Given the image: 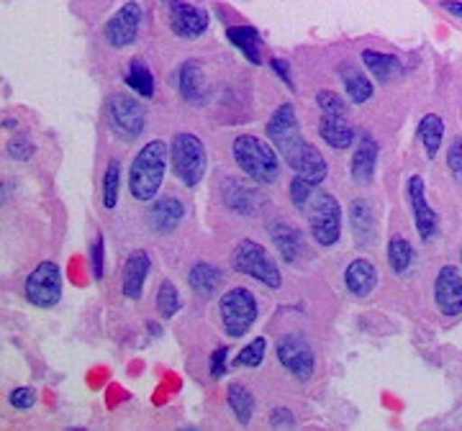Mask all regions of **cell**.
Masks as SVG:
<instances>
[{"label": "cell", "mask_w": 462, "mask_h": 431, "mask_svg": "<svg viewBox=\"0 0 462 431\" xmlns=\"http://www.w3.org/2000/svg\"><path fill=\"white\" fill-rule=\"evenodd\" d=\"M254 183V180H252ZM249 180H239V178H226L221 185V198L229 206L234 214L239 216H257L264 208V193L252 185Z\"/></svg>", "instance_id": "12"}, {"label": "cell", "mask_w": 462, "mask_h": 431, "mask_svg": "<svg viewBox=\"0 0 462 431\" xmlns=\"http://www.w3.org/2000/svg\"><path fill=\"white\" fill-rule=\"evenodd\" d=\"M413 262V247L409 244V239L403 236H393L391 244H388V265L396 275H403Z\"/></svg>", "instance_id": "32"}, {"label": "cell", "mask_w": 462, "mask_h": 431, "mask_svg": "<svg viewBox=\"0 0 462 431\" xmlns=\"http://www.w3.org/2000/svg\"><path fill=\"white\" fill-rule=\"evenodd\" d=\"M26 300L36 308H54L62 300V272L54 262H39L23 282Z\"/></svg>", "instance_id": "10"}, {"label": "cell", "mask_w": 462, "mask_h": 431, "mask_svg": "<svg viewBox=\"0 0 462 431\" xmlns=\"http://www.w3.org/2000/svg\"><path fill=\"white\" fill-rule=\"evenodd\" d=\"M118 183H121V165L118 160H111L106 167V175H103V206L111 211L116 208V200H118Z\"/></svg>", "instance_id": "33"}, {"label": "cell", "mask_w": 462, "mask_h": 431, "mask_svg": "<svg viewBox=\"0 0 462 431\" xmlns=\"http://www.w3.org/2000/svg\"><path fill=\"white\" fill-rule=\"evenodd\" d=\"M254 406H257V400L254 396L249 393L247 385H242V382H234L229 388V408L236 416V421L239 424H245L247 426L249 421H252V416H254Z\"/></svg>", "instance_id": "30"}, {"label": "cell", "mask_w": 462, "mask_h": 431, "mask_svg": "<svg viewBox=\"0 0 462 431\" xmlns=\"http://www.w3.org/2000/svg\"><path fill=\"white\" fill-rule=\"evenodd\" d=\"M442 8H445V11H449L452 16L462 18V3H460V0H445V3H442Z\"/></svg>", "instance_id": "44"}, {"label": "cell", "mask_w": 462, "mask_h": 431, "mask_svg": "<svg viewBox=\"0 0 462 431\" xmlns=\"http://www.w3.org/2000/svg\"><path fill=\"white\" fill-rule=\"evenodd\" d=\"M267 136H270L273 147L282 154V160L291 165V170L298 165V160L303 157V151L309 147V142L300 133V124H298L293 103H282L275 108V114L267 121Z\"/></svg>", "instance_id": "3"}, {"label": "cell", "mask_w": 462, "mask_h": 431, "mask_svg": "<svg viewBox=\"0 0 462 431\" xmlns=\"http://www.w3.org/2000/svg\"><path fill=\"white\" fill-rule=\"evenodd\" d=\"M270 236H273V244L278 247L281 257L285 262H296L300 257V247H303V239L298 229H293L291 224L285 221H273L270 224Z\"/></svg>", "instance_id": "23"}, {"label": "cell", "mask_w": 462, "mask_h": 431, "mask_svg": "<svg viewBox=\"0 0 462 431\" xmlns=\"http://www.w3.org/2000/svg\"><path fill=\"white\" fill-rule=\"evenodd\" d=\"M270 421H273V426H278V429H285V426H293V424H296V418H293V414H291L288 408H275L273 416H270Z\"/></svg>", "instance_id": "42"}, {"label": "cell", "mask_w": 462, "mask_h": 431, "mask_svg": "<svg viewBox=\"0 0 462 431\" xmlns=\"http://www.w3.org/2000/svg\"><path fill=\"white\" fill-rule=\"evenodd\" d=\"M185 216V206H182L180 198L175 196H165L160 200H152L147 211L149 229H154L157 234H170L178 229V224Z\"/></svg>", "instance_id": "18"}, {"label": "cell", "mask_w": 462, "mask_h": 431, "mask_svg": "<svg viewBox=\"0 0 462 431\" xmlns=\"http://www.w3.org/2000/svg\"><path fill=\"white\" fill-rule=\"evenodd\" d=\"M342 80H345V90L346 96L352 103H357V105H363L370 100L373 96V83L367 80V75H365L363 69H357L355 65H342Z\"/></svg>", "instance_id": "29"}, {"label": "cell", "mask_w": 462, "mask_h": 431, "mask_svg": "<svg viewBox=\"0 0 462 431\" xmlns=\"http://www.w3.org/2000/svg\"><path fill=\"white\" fill-rule=\"evenodd\" d=\"M375 167H378V144H375V139L370 133H363L360 142H357L355 157H352L349 172H352L355 183L370 185L373 178H375Z\"/></svg>", "instance_id": "19"}, {"label": "cell", "mask_w": 462, "mask_h": 431, "mask_svg": "<svg viewBox=\"0 0 462 431\" xmlns=\"http://www.w3.org/2000/svg\"><path fill=\"white\" fill-rule=\"evenodd\" d=\"M264 344H267V342H264L263 336H257V339H254L252 344H247V347H245L242 352H239V354H236V360L231 362V367H252V370H254V367L263 365Z\"/></svg>", "instance_id": "35"}, {"label": "cell", "mask_w": 462, "mask_h": 431, "mask_svg": "<svg viewBox=\"0 0 462 431\" xmlns=\"http://www.w3.org/2000/svg\"><path fill=\"white\" fill-rule=\"evenodd\" d=\"M126 85L132 87L134 93H139L142 98H152L154 96V75L142 60H134L129 72H126Z\"/></svg>", "instance_id": "31"}, {"label": "cell", "mask_w": 462, "mask_h": 431, "mask_svg": "<svg viewBox=\"0 0 462 431\" xmlns=\"http://www.w3.org/2000/svg\"><path fill=\"white\" fill-rule=\"evenodd\" d=\"M139 23H142V8L139 3H126L116 11V16L106 23V41L116 47V50H124L136 41L139 36Z\"/></svg>", "instance_id": "13"}, {"label": "cell", "mask_w": 462, "mask_h": 431, "mask_svg": "<svg viewBox=\"0 0 462 431\" xmlns=\"http://www.w3.org/2000/svg\"><path fill=\"white\" fill-rule=\"evenodd\" d=\"M406 193H409V200H411V214L413 221H416V232H419V236H421L424 242H430L431 236L437 234V214H434V208L427 203V188H424V180H421L419 175H413L411 180H409Z\"/></svg>", "instance_id": "16"}, {"label": "cell", "mask_w": 462, "mask_h": 431, "mask_svg": "<svg viewBox=\"0 0 462 431\" xmlns=\"http://www.w3.org/2000/svg\"><path fill=\"white\" fill-rule=\"evenodd\" d=\"M170 162L172 172L185 188H196L206 175L208 157L206 147L196 133H178L170 144Z\"/></svg>", "instance_id": "4"}, {"label": "cell", "mask_w": 462, "mask_h": 431, "mask_svg": "<svg viewBox=\"0 0 462 431\" xmlns=\"http://www.w3.org/2000/svg\"><path fill=\"white\" fill-rule=\"evenodd\" d=\"M349 218H352V234H355V239L360 242V247L373 244V239H375V234L378 232H375V214H373L370 200H352Z\"/></svg>", "instance_id": "22"}, {"label": "cell", "mask_w": 462, "mask_h": 431, "mask_svg": "<svg viewBox=\"0 0 462 431\" xmlns=\"http://www.w3.org/2000/svg\"><path fill=\"white\" fill-rule=\"evenodd\" d=\"M221 270H216L214 265H208V262H196V265L190 267V272H188V282H190V288L199 293V296H214L216 290H218V285H221Z\"/></svg>", "instance_id": "28"}, {"label": "cell", "mask_w": 462, "mask_h": 431, "mask_svg": "<svg viewBox=\"0 0 462 431\" xmlns=\"http://www.w3.org/2000/svg\"><path fill=\"white\" fill-rule=\"evenodd\" d=\"M416 136H419V142L424 144L427 157L434 160V157H437V151H439V147H442V139H445V121L437 116V114H427V116L419 121Z\"/></svg>", "instance_id": "27"}, {"label": "cell", "mask_w": 462, "mask_h": 431, "mask_svg": "<svg viewBox=\"0 0 462 431\" xmlns=\"http://www.w3.org/2000/svg\"><path fill=\"white\" fill-rule=\"evenodd\" d=\"M106 244H103V236H96V242H93V247H90V262H93V275H96V280L103 278V272H106Z\"/></svg>", "instance_id": "38"}, {"label": "cell", "mask_w": 462, "mask_h": 431, "mask_svg": "<svg viewBox=\"0 0 462 431\" xmlns=\"http://www.w3.org/2000/svg\"><path fill=\"white\" fill-rule=\"evenodd\" d=\"M157 308H160L162 318H172L180 311V293H178L175 282L165 280L160 285V290H157Z\"/></svg>", "instance_id": "34"}, {"label": "cell", "mask_w": 462, "mask_h": 431, "mask_svg": "<svg viewBox=\"0 0 462 431\" xmlns=\"http://www.w3.org/2000/svg\"><path fill=\"white\" fill-rule=\"evenodd\" d=\"M8 154H11L16 162H26V160H32V154H33L32 139H26V136H16V139H11V142H8Z\"/></svg>", "instance_id": "37"}, {"label": "cell", "mask_w": 462, "mask_h": 431, "mask_svg": "<svg viewBox=\"0 0 462 431\" xmlns=\"http://www.w3.org/2000/svg\"><path fill=\"white\" fill-rule=\"evenodd\" d=\"M345 282L346 290L357 298H365L375 290L378 285V272H375V265L370 260H352L345 270Z\"/></svg>", "instance_id": "21"}, {"label": "cell", "mask_w": 462, "mask_h": 431, "mask_svg": "<svg viewBox=\"0 0 462 431\" xmlns=\"http://www.w3.org/2000/svg\"><path fill=\"white\" fill-rule=\"evenodd\" d=\"M149 254L147 252H132L126 265H124V275H121V285H124V296L132 300L142 298L144 282L149 275Z\"/></svg>", "instance_id": "20"}, {"label": "cell", "mask_w": 462, "mask_h": 431, "mask_svg": "<svg viewBox=\"0 0 462 431\" xmlns=\"http://www.w3.org/2000/svg\"><path fill=\"white\" fill-rule=\"evenodd\" d=\"M226 39L247 57L252 65L263 62V39H260L257 29H252V26H231V29H226Z\"/></svg>", "instance_id": "25"}, {"label": "cell", "mask_w": 462, "mask_h": 431, "mask_svg": "<svg viewBox=\"0 0 462 431\" xmlns=\"http://www.w3.org/2000/svg\"><path fill=\"white\" fill-rule=\"evenodd\" d=\"M434 303L445 316L462 314V275L455 265H445L434 280Z\"/></svg>", "instance_id": "14"}, {"label": "cell", "mask_w": 462, "mask_h": 431, "mask_svg": "<svg viewBox=\"0 0 462 431\" xmlns=\"http://www.w3.org/2000/svg\"><path fill=\"white\" fill-rule=\"evenodd\" d=\"M363 62H365V67H367V69L375 75V80H380V83H391L393 78H398V75L403 72L401 60H398V57H393V54H385V51L365 50Z\"/></svg>", "instance_id": "26"}, {"label": "cell", "mask_w": 462, "mask_h": 431, "mask_svg": "<svg viewBox=\"0 0 462 431\" xmlns=\"http://www.w3.org/2000/svg\"><path fill=\"white\" fill-rule=\"evenodd\" d=\"M270 67H273V69H275V72L281 75L282 83L288 85V87H293V78H291V67H288V62H285V60H281V57H273V60H270Z\"/></svg>", "instance_id": "43"}, {"label": "cell", "mask_w": 462, "mask_h": 431, "mask_svg": "<svg viewBox=\"0 0 462 431\" xmlns=\"http://www.w3.org/2000/svg\"><path fill=\"white\" fill-rule=\"evenodd\" d=\"M316 103L321 108V114H331V116H346V105L345 100L339 98L334 90H319L316 96Z\"/></svg>", "instance_id": "36"}, {"label": "cell", "mask_w": 462, "mask_h": 431, "mask_svg": "<svg viewBox=\"0 0 462 431\" xmlns=\"http://www.w3.org/2000/svg\"><path fill=\"white\" fill-rule=\"evenodd\" d=\"M234 160L242 167V172L249 180L260 185L275 183L281 178V160L278 151L273 150L267 142L257 139V136H236L234 142Z\"/></svg>", "instance_id": "2"}, {"label": "cell", "mask_w": 462, "mask_h": 431, "mask_svg": "<svg viewBox=\"0 0 462 431\" xmlns=\"http://www.w3.org/2000/svg\"><path fill=\"white\" fill-rule=\"evenodd\" d=\"M218 311H221V321H224V332L229 334L231 339H239L257 321V298L247 288H231L221 296Z\"/></svg>", "instance_id": "6"}, {"label": "cell", "mask_w": 462, "mask_h": 431, "mask_svg": "<svg viewBox=\"0 0 462 431\" xmlns=\"http://www.w3.org/2000/svg\"><path fill=\"white\" fill-rule=\"evenodd\" d=\"M106 116H108V126L111 132L121 139V142H134L139 139V133L144 132L147 124V111L139 100L132 96H114L106 105Z\"/></svg>", "instance_id": "9"}, {"label": "cell", "mask_w": 462, "mask_h": 431, "mask_svg": "<svg viewBox=\"0 0 462 431\" xmlns=\"http://www.w3.org/2000/svg\"><path fill=\"white\" fill-rule=\"evenodd\" d=\"M11 406L14 408H18V411H26V408H32L33 403H36V390L33 388H16L14 393H11Z\"/></svg>", "instance_id": "40"}, {"label": "cell", "mask_w": 462, "mask_h": 431, "mask_svg": "<svg viewBox=\"0 0 462 431\" xmlns=\"http://www.w3.org/2000/svg\"><path fill=\"white\" fill-rule=\"evenodd\" d=\"M231 262H234L236 272L247 275L252 280H260L267 288H273V290H278L282 285L281 267L275 265V260L270 257V252L263 244H257L252 239L239 242V247L234 249Z\"/></svg>", "instance_id": "5"}, {"label": "cell", "mask_w": 462, "mask_h": 431, "mask_svg": "<svg viewBox=\"0 0 462 431\" xmlns=\"http://www.w3.org/2000/svg\"><path fill=\"white\" fill-rule=\"evenodd\" d=\"M309 221H311V234L316 244L321 247H334L342 236V206L339 200L329 193H319L311 200L309 208Z\"/></svg>", "instance_id": "8"}, {"label": "cell", "mask_w": 462, "mask_h": 431, "mask_svg": "<svg viewBox=\"0 0 462 431\" xmlns=\"http://www.w3.org/2000/svg\"><path fill=\"white\" fill-rule=\"evenodd\" d=\"M167 162H170V144L165 139H152L134 157L132 172H129V190L136 200L152 203L157 190L165 180Z\"/></svg>", "instance_id": "1"}, {"label": "cell", "mask_w": 462, "mask_h": 431, "mask_svg": "<svg viewBox=\"0 0 462 431\" xmlns=\"http://www.w3.org/2000/svg\"><path fill=\"white\" fill-rule=\"evenodd\" d=\"M170 29L180 39H199L200 33L208 29V14L200 5L172 0L170 3Z\"/></svg>", "instance_id": "15"}, {"label": "cell", "mask_w": 462, "mask_h": 431, "mask_svg": "<svg viewBox=\"0 0 462 431\" xmlns=\"http://www.w3.org/2000/svg\"><path fill=\"white\" fill-rule=\"evenodd\" d=\"M175 85L182 100L193 103V105H203L208 100V83H206V72L196 60H185L178 72H175Z\"/></svg>", "instance_id": "17"}, {"label": "cell", "mask_w": 462, "mask_h": 431, "mask_svg": "<svg viewBox=\"0 0 462 431\" xmlns=\"http://www.w3.org/2000/svg\"><path fill=\"white\" fill-rule=\"evenodd\" d=\"M278 360L298 381H309L314 375V352L309 347V342L298 334H285L278 339Z\"/></svg>", "instance_id": "11"}, {"label": "cell", "mask_w": 462, "mask_h": 431, "mask_svg": "<svg viewBox=\"0 0 462 431\" xmlns=\"http://www.w3.org/2000/svg\"><path fill=\"white\" fill-rule=\"evenodd\" d=\"M447 165H449V172L455 175V180L462 183V142L455 139L449 144V151H447Z\"/></svg>", "instance_id": "39"}, {"label": "cell", "mask_w": 462, "mask_h": 431, "mask_svg": "<svg viewBox=\"0 0 462 431\" xmlns=\"http://www.w3.org/2000/svg\"><path fill=\"white\" fill-rule=\"evenodd\" d=\"M319 133L321 139L334 147V150H346L352 142H355V129L346 124V116H331V114H324L321 116V124H319Z\"/></svg>", "instance_id": "24"}, {"label": "cell", "mask_w": 462, "mask_h": 431, "mask_svg": "<svg viewBox=\"0 0 462 431\" xmlns=\"http://www.w3.org/2000/svg\"><path fill=\"white\" fill-rule=\"evenodd\" d=\"M226 357H229V347H218L211 354V375L214 378H224L226 370H231V362H226Z\"/></svg>", "instance_id": "41"}, {"label": "cell", "mask_w": 462, "mask_h": 431, "mask_svg": "<svg viewBox=\"0 0 462 431\" xmlns=\"http://www.w3.org/2000/svg\"><path fill=\"white\" fill-rule=\"evenodd\" d=\"M296 178L291 183V200L296 203V208H306V203H311V196L319 185L327 180V160L321 157V151L316 150L314 144H309L303 157L298 160L293 167Z\"/></svg>", "instance_id": "7"}]
</instances>
